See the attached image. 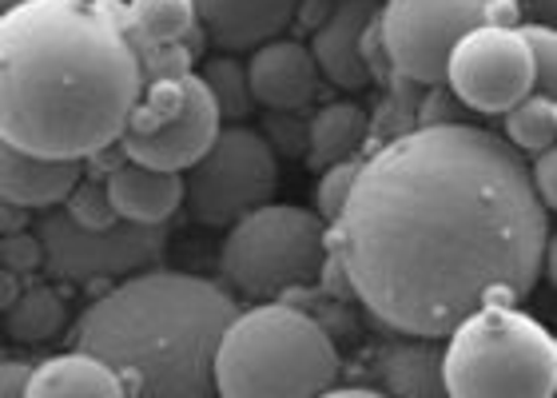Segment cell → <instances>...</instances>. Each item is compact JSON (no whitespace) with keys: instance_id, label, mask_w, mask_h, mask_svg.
<instances>
[{"instance_id":"cell-1","label":"cell","mask_w":557,"mask_h":398,"mask_svg":"<svg viewBox=\"0 0 557 398\" xmlns=\"http://www.w3.org/2000/svg\"><path fill=\"white\" fill-rule=\"evenodd\" d=\"M331 232L347 287L407 339H446L478 307H518L549 244L518 148L462 120L379 144Z\"/></svg>"},{"instance_id":"cell-2","label":"cell","mask_w":557,"mask_h":398,"mask_svg":"<svg viewBox=\"0 0 557 398\" xmlns=\"http://www.w3.org/2000/svg\"><path fill=\"white\" fill-rule=\"evenodd\" d=\"M144 92L128 9L24 0L0 12V136L48 160L120 144Z\"/></svg>"},{"instance_id":"cell-3","label":"cell","mask_w":557,"mask_h":398,"mask_svg":"<svg viewBox=\"0 0 557 398\" xmlns=\"http://www.w3.org/2000/svg\"><path fill=\"white\" fill-rule=\"evenodd\" d=\"M235 299L187 271H136L72 327V347L116 371L128 398H211V363Z\"/></svg>"},{"instance_id":"cell-4","label":"cell","mask_w":557,"mask_h":398,"mask_svg":"<svg viewBox=\"0 0 557 398\" xmlns=\"http://www.w3.org/2000/svg\"><path fill=\"white\" fill-rule=\"evenodd\" d=\"M338 378V351L319 319L290 303L235 311L211 363L220 398H314Z\"/></svg>"},{"instance_id":"cell-5","label":"cell","mask_w":557,"mask_h":398,"mask_svg":"<svg viewBox=\"0 0 557 398\" xmlns=\"http://www.w3.org/2000/svg\"><path fill=\"white\" fill-rule=\"evenodd\" d=\"M442 383L450 398H554L557 343L518 307H478L446 335Z\"/></svg>"},{"instance_id":"cell-6","label":"cell","mask_w":557,"mask_h":398,"mask_svg":"<svg viewBox=\"0 0 557 398\" xmlns=\"http://www.w3.org/2000/svg\"><path fill=\"white\" fill-rule=\"evenodd\" d=\"M326 263V223L295 203H263L232 223L220 268L232 287L256 299L311 287Z\"/></svg>"},{"instance_id":"cell-7","label":"cell","mask_w":557,"mask_h":398,"mask_svg":"<svg viewBox=\"0 0 557 398\" xmlns=\"http://www.w3.org/2000/svg\"><path fill=\"white\" fill-rule=\"evenodd\" d=\"M275 188L278 160L263 140V132L227 124L211 140L208 152L187 167L184 203L191 220L208 223V227H232L247 211L271 203Z\"/></svg>"},{"instance_id":"cell-8","label":"cell","mask_w":557,"mask_h":398,"mask_svg":"<svg viewBox=\"0 0 557 398\" xmlns=\"http://www.w3.org/2000/svg\"><path fill=\"white\" fill-rule=\"evenodd\" d=\"M40 247H45V271L60 283H104L128 279L136 271L160 263L168 247L163 223H128L116 227H81L64 215V208H48L40 215Z\"/></svg>"},{"instance_id":"cell-9","label":"cell","mask_w":557,"mask_h":398,"mask_svg":"<svg viewBox=\"0 0 557 398\" xmlns=\"http://www.w3.org/2000/svg\"><path fill=\"white\" fill-rule=\"evenodd\" d=\"M482 12L486 0H386L374 24L395 76L438 88L454 45L482 24Z\"/></svg>"},{"instance_id":"cell-10","label":"cell","mask_w":557,"mask_h":398,"mask_svg":"<svg viewBox=\"0 0 557 398\" xmlns=\"http://www.w3.org/2000/svg\"><path fill=\"white\" fill-rule=\"evenodd\" d=\"M442 84L466 108L486 116H506L518 100L534 92V60L518 28L478 24L454 45Z\"/></svg>"},{"instance_id":"cell-11","label":"cell","mask_w":557,"mask_h":398,"mask_svg":"<svg viewBox=\"0 0 557 398\" xmlns=\"http://www.w3.org/2000/svg\"><path fill=\"white\" fill-rule=\"evenodd\" d=\"M220 128L223 120L208 92V84L199 80L196 72H184V88H180V100H175L172 112L156 120L151 128L124 132L120 148H124V160H132V164L156 167V172H180L184 176L187 167L208 152L211 140L220 136Z\"/></svg>"},{"instance_id":"cell-12","label":"cell","mask_w":557,"mask_h":398,"mask_svg":"<svg viewBox=\"0 0 557 398\" xmlns=\"http://www.w3.org/2000/svg\"><path fill=\"white\" fill-rule=\"evenodd\" d=\"M247 84H251V100L271 112H302L319 96V69H314L311 48L283 36L259 45L247 64Z\"/></svg>"},{"instance_id":"cell-13","label":"cell","mask_w":557,"mask_h":398,"mask_svg":"<svg viewBox=\"0 0 557 398\" xmlns=\"http://www.w3.org/2000/svg\"><path fill=\"white\" fill-rule=\"evenodd\" d=\"M379 4L374 0H343L319 28L311 40V57L319 76L343 88V92H359L371 84V72L362 64V33L374 21Z\"/></svg>"},{"instance_id":"cell-14","label":"cell","mask_w":557,"mask_h":398,"mask_svg":"<svg viewBox=\"0 0 557 398\" xmlns=\"http://www.w3.org/2000/svg\"><path fill=\"white\" fill-rule=\"evenodd\" d=\"M302 0H191L196 24L211 36V45L227 48V52H244L259 48L283 36Z\"/></svg>"},{"instance_id":"cell-15","label":"cell","mask_w":557,"mask_h":398,"mask_svg":"<svg viewBox=\"0 0 557 398\" xmlns=\"http://www.w3.org/2000/svg\"><path fill=\"white\" fill-rule=\"evenodd\" d=\"M81 172V160H48L0 136V199L4 203H21L28 211L60 208Z\"/></svg>"},{"instance_id":"cell-16","label":"cell","mask_w":557,"mask_h":398,"mask_svg":"<svg viewBox=\"0 0 557 398\" xmlns=\"http://www.w3.org/2000/svg\"><path fill=\"white\" fill-rule=\"evenodd\" d=\"M104 191L120 220L128 223H168L184 203V176L124 160L104 176Z\"/></svg>"},{"instance_id":"cell-17","label":"cell","mask_w":557,"mask_h":398,"mask_svg":"<svg viewBox=\"0 0 557 398\" xmlns=\"http://www.w3.org/2000/svg\"><path fill=\"white\" fill-rule=\"evenodd\" d=\"M374 383L386 398H450L442 383L438 339H398L379 347Z\"/></svg>"},{"instance_id":"cell-18","label":"cell","mask_w":557,"mask_h":398,"mask_svg":"<svg viewBox=\"0 0 557 398\" xmlns=\"http://www.w3.org/2000/svg\"><path fill=\"white\" fill-rule=\"evenodd\" d=\"M24 398H128V390L112 366L72 347L33 366Z\"/></svg>"},{"instance_id":"cell-19","label":"cell","mask_w":557,"mask_h":398,"mask_svg":"<svg viewBox=\"0 0 557 398\" xmlns=\"http://www.w3.org/2000/svg\"><path fill=\"white\" fill-rule=\"evenodd\" d=\"M371 136V120L359 104H326L307 120V156L314 167H331L338 160H355Z\"/></svg>"},{"instance_id":"cell-20","label":"cell","mask_w":557,"mask_h":398,"mask_svg":"<svg viewBox=\"0 0 557 398\" xmlns=\"http://www.w3.org/2000/svg\"><path fill=\"white\" fill-rule=\"evenodd\" d=\"M64 319H69L64 299H60L52 287L33 283V287H24V291L16 295V303L4 311V331H9V339H16V343H48L64 331Z\"/></svg>"},{"instance_id":"cell-21","label":"cell","mask_w":557,"mask_h":398,"mask_svg":"<svg viewBox=\"0 0 557 398\" xmlns=\"http://www.w3.org/2000/svg\"><path fill=\"white\" fill-rule=\"evenodd\" d=\"M128 24L151 45H180L187 33H196V9L191 0H132Z\"/></svg>"},{"instance_id":"cell-22","label":"cell","mask_w":557,"mask_h":398,"mask_svg":"<svg viewBox=\"0 0 557 398\" xmlns=\"http://www.w3.org/2000/svg\"><path fill=\"white\" fill-rule=\"evenodd\" d=\"M506 136H510V148H525V152H546L554 148L557 136V104L554 96H537L530 92L525 100L506 112Z\"/></svg>"},{"instance_id":"cell-23","label":"cell","mask_w":557,"mask_h":398,"mask_svg":"<svg viewBox=\"0 0 557 398\" xmlns=\"http://www.w3.org/2000/svg\"><path fill=\"white\" fill-rule=\"evenodd\" d=\"M199 80L208 84L211 100H215V108H220V120H227V124H239V120L251 116V108H256V100H251V84H247V69L239 64V60L232 57H211L208 64H203V72H196Z\"/></svg>"},{"instance_id":"cell-24","label":"cell","mask_w":557,"mask_h":398,"mask_svg":"<svg viewBox=\"0 0 557 398\" xmlns=\"http://www.w3.org/2000/svg\"><path fill=\"white\" fill-rule=\"evenodd\" d=\"M60 208H64V215H69L72 223L92 227V232H100V227H116L120 223L116 208H112V199H108L100 179H76Z\"/></svg>"},{"instance_id":"cell-25","label":"cell","mask_w":557,"mask_h":398,"mask_svg":"<svg viewBox=\"0 0 557 398\" xmlns=\"http://www.w3.org/2000/svg\"><path fill=\"white\" fill-rule=\"evenodd\" d=\"M518 36L525 40L530 60H534V92L554 96V88H557V33H554V24H518Z\"/></svg>"},{"instance_id":"cell-26","label":"cell","mask_w":557,"mask_h":398,"mask_svg":"<svg viewBox=\"0 0 557 398\" xmlns=\"http://www.w3.org/2000/svg\"><path fill=\"white\" fill-rule=\"evenodd\" d=\"M359 164L362 160H338V164L323 167V179H319V188H314V215H319L326 227L338 220V211H343V203H347Z\"/></svg>"},{"instance_id":"cell-27","label":"cell","mask_w":557,"mask_h":398,"mask_svg":"<svg viewBox=\"0 0 557 398\" xmlns=\"http://www.w3.org/2000/svg\"><path fill=\"white\" fill-rule=\"evenodd\" d=\"M0 268L12 271V275H33V271L45 268V247H40V235L33 232H12L0 239Z\"/></svg>"},{"instance_id":"cell-28","label":"cell","mask_w":557,"mask_h":398,"mask_svg":"<svg viewBox=\"0 0 557 398\" xmlns=\"http://www.w3.org/2000/svg\"><path fill=\"white\" fill-rule=\"evenodd\" d=\"M268 132L275 136H263L271 152H287V156H302L307 152V120L299 112H271L268 116Z\"/></svg>"},{"instance_id":"cell-29","label":"cell","mask_w":557,"mask_h":398,"mask_svg":"<svg viewBox=\"0 0 557 398\" xmlns=\"http://www.w3.org/2000/svg\"><path fill=\"white\" fill-rule=\"evenodd\" d=\"M530 188H534V196L542 199V208L554 211L557 208V156L554 148H546V152H537V160L530 167Z\"/></svg>"},{"instance_id":"cell-30","label":"cell","mask_w":557,"mask_h":398,"mask_svg":"<svg viewBox=\"0 0 557 398\" xmlns=\"http://www.w3.org/2000/svg\"><path fill=\"white\" fill-rule=\"evenodd\" d=\"M28 375H33V363H21V359H0V398H24Z\"/></svg>"},{"instance_id":"cell-31","label":"cell","mask_w":557,"mask_h":398,"mask_svg":"<svg viewBox=\"0 0 557 398\" xmlns=\"http://www.w3.org/2000/svg\"><path fill=\"white\" fill-rule=\"evenodd\" d=\"M36 211L21 208V203H4L0 199V235H12V232H28V223H33Z\"/></svg>"},{"instance_id":"cell-32","label":"cell","mask_w":557,"mask_h":398,"mask_svg":"<svg viewBox=\"0 0 557 398\" xmlns=\"http://www.w3.org/2000/svg\"><path fill=\"white\" fill-rule=\"evenodd\" d=\"M21 291H24L21 275H12V271L0 268V315H4V311L16 303V295H21Z\"/></svg>"},{"instance_id":"cell-33","label":"cell","mask_w":557,"mask_h":398,"mask_svg":"<svg viewBox=\"0 0 557 398\" xmlns=\"http://www.w3.org/2000/svg\"><path fill=\"white\" fill-rule=\"evenodd\" d=\"M314 398H386V395L371 387H326L323 395H314Z\"/></svg>"},{"instance_id":"cell-34","label":"cell","mask_w":557,"mask_h":398,"mask_svg":"<svg viewBox=\"0 0 557 398\" xmlns=\"http://www.w3.org/2000/svg\"><path fill=\"white\" fill-rule=\"evenodd\" d=\"M525 12H534L537 16L534 24H554V0H530V9Z\"/></svg>"},{"instance_id":"cell-35","label":"cell","mask_w":557,"mask_h":398,"mask_svg":"<svg viewBox=\"0 0 557 398\" xmlns=\"http://www.w3.org/2000/svg\"><path fill=\"white\" fill-rule=\"evenodd\" d=\"M16 4H24V0H0V12H9V9H16Z\"/></svg>"}]
</instances>
